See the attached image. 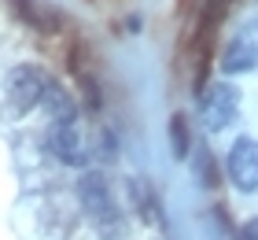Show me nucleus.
Returning <instances> with one entry per match:
<instances>
[{"label":"nucleus","mask_w":258,"mask_h":240,"mask_svg":"<svg viewBox=\"0 0 258 240\" xmlns=\"http://www.w3.org/2000/svg\"><path fill=\"white\" fill-rule=\"evenodd\" d=\"M48 85H52V78L44 74L41 67H30V63H22V67H15L8 74V104H11V111H19V115H26V111H33V107H41V100H44V92H48Z\"/></svg>","instance_id":"obj_1"},{"label":"nucleus","mask_w":258,"mask_h":240,"mask_svg":"<svg viewBox=\"0 0 258 240\" xmlns=\"http://www.w3.org/2000/svg\"><path fill=\"white\" fill-rule=\"evenodd\" d=\"M78 196H81L85 211H89L100 225H114V222H118V207H114V196H111L107 181H103V174H96V170L81 174V181H78Z\"/></svg>","instance_id":"obj_2"},{"label":"nucleus","mask_w":258,"mask_h":240,"mask_svg":"<svg viewBox=\"0 0 258 240\" xmlns=\"http://www.w3.org/2000/svg\"><path fill=\"white\" fill-rule=\"evenodd\" d=\"M236 100L240 92L225 85V81H214V85L203 89V104H199V115H203L207 129H225L232 118H236Z\"/></svg>","instance_id":"obj_3"},{"label":"nucleus","mask_w":258,"mask_h":240,"mask_svg":"<svg viewBox=\"0 0 258 240\" xmlns=\"http://www.w3.org/2000/svg\"><path fill=\"white\" fill-rule=\"evenodd\" d=\"M229 177L243 192H258V140L240 137L229 148Z\"/></svg>","instance_id":"obj_4"},{"label":"nucleus","mask_w":258,"mask_h":240,"mask_svg":"<svg viewBox=\"0 0 258 240\" xmlns=\"http://www.w3.org/2000/svg\"><path fill=\"white\" fill-rule=\"evenodd\" d=\"M48 152L67 166H85L89 163V148L78 126H52L48 129Z\"/></svg>","instance_id":"obj_5"},{"label":"nucleus","mask_w":258,"mask_h":240,"mask_svg":"<svg viewBox=\"0 0 258 240\" xmlns=\"http://www.w3.org/2000/svg\"><path fill=\"white\" fill-rule=\"evenodd\" d=\"M11 8H15V15L26 22V26H33L37 33H55L63 26L59 11L52 4H44V0H11Z\"/></svg>","instance_id":"obj_6"},{"label":"nucleus","mask_w":258,"mask_h":240,"mask_svg":"<svg viewBox=\"0 0 258 240\" xmlns=\"http://www.w3.org/2000/svg\"><path fill=\"white\" fill-rule=\"evenodd\" d=\"M221 67H225V74H247V70H254L258 67V44L247 37H232L229 48L221 52Z\"/></svg>","instance_id":"obj_7"},{"label":"nucleus","mask_w":258,"mask_h":240,"mask_svg":"<svg viewBox=\"0 0 258 240\" xmlns=\"http://www.w3.org/2000/svg\"><path fill=\"white\" fill-rule=\"evenodd\" d=\"M41 107H44V115L52 118V126H74L78 122V104L70 100V92H63L55 81L48 85V92H44Z\"/></svg>","instance_id":"obj_8"},{"label":"nucleus","mask_w":258,"mask_h":240,"mask_svg":"<svg viewBox=\"0 0 258 240\" xmlns=\"http://www.w3.org/2000/svg\"><path fill=\"white\" fill-rule=\"evenodd\" d=\"M129 200H133V207L140 211V218H144L148 225L162 218V207H159V196L155 188H151L144 177H129Z\"/></svg>","instance_id":"obj_9"},{"label":"nucleus","mask_w":258,"mask_h":240,"mask_svg":"<svg viewBox=\"0 0 258 240\" xmlns=\"http://www.w3.org/2000/svg\"><path fill=\"white\" fill-rule=\"evenodd\" d=\"M170 148H173V159H188L192 155V129H188V115H173L170 118Z\"/></svg>","instance_id":"obj_10"},{"label":"nucleus","mask_w":258,"mask_h":240,"mask_svg":"<svg viewBox=\"0 0 258 240\" xmlns=\"http://www.w3.org/2000/svg\"><path fill=\"white\" fill-rule=\"evenodd\" d=\"M243 240H258V218H251L243 225Z\"/></svg>","instance_id":"obj_11"}]
</instances>
